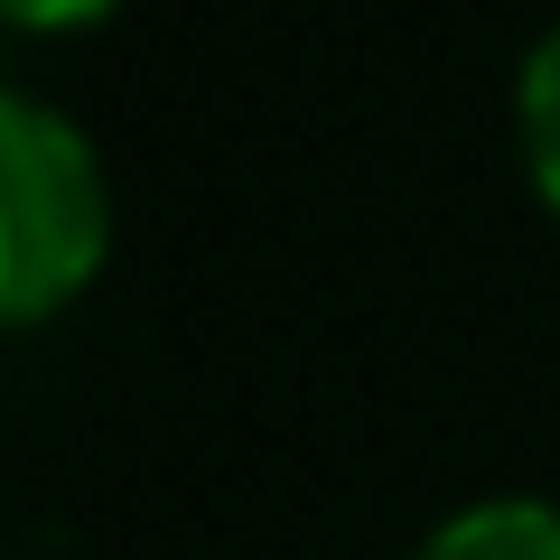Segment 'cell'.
Wrapping results in <instances>:
<instances>
[{
    "mask_svg": "<svg viewBox=\"0 0 560 560\" xmlns=\"http://www.w3.org/2000/svg\"><path fill=\"white\" fill-rule=\"evenodd\" d=\"M113 253V187L66 113L0 94V327H38Z\"/></svg>",
    "mask_w": 560,
    "mask_h": 560,
    "instance_id": "obj_1",
    "label": "cell"
},
{
    "mask_svg": "<svg viewBox=\"0 0 560 560\" xmlns=\"http://www.w3.org/2000/svg\"><path fill=\"white\" fill-rule=\"evenodd\" d=\"M411 560H560V504L541 495H486L448 514Z\"/></svg>",
    "mask_w": 560,
    "mask_h": 560,
    "instance_id": "obj_2",
    "label": "cell"
},
{
    "mask_svg": "<svg viewBox=\"0 0 560 560\" xmlns=\"http://www.w3.org/2000/svg\"><path fill=\"white\" fill-rule=\"evenodd\" d=\"M514 113H523V160H533V187H541V206L560 215V28L533 47Z\"/></svg>",
    "mask_w": 560,
    "mask_h": 560,
    "instance_id": "obj_3",
    "label": "cell"
},
{
    "mask_svg": "<svg viewBox=\"0 0 560 560\" xmlns=\"http://www.w3.org/2000/svg\"><path fill=\"white\" fill-rule=\"evenodd\" d=\"M113 0H0V20H20V28H84L103 20Z\"/></svg>",
    "mask_w": 560,
    "mask_h": 560,
    "instance_id": "obj_4",
    "label": "cell"
}]
</instances>
